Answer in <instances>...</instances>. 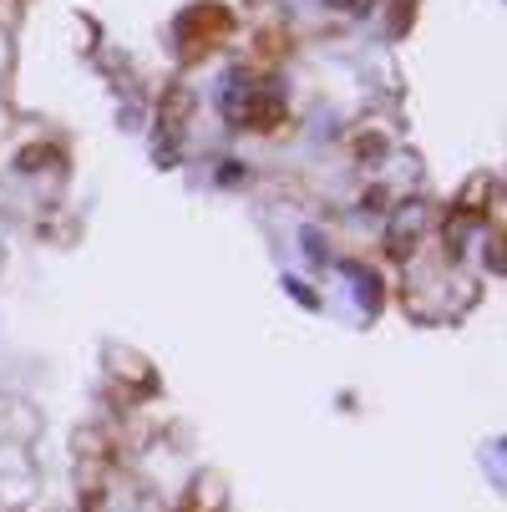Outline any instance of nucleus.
Segmentation results:
<instances>
[{"mask_svg":"<svg viewBox=\"0 0 507 512\" xmlns=\"http://www.w3.org/2000/svg\"><path fill=\"white\" fill-rule=\"evenodd\" d=\"M320 6H330V11H345V16H366L376 0H320Z\"/></svg>","mask_w":507,"mask_h":512,"instance_id":"3","label":"nucleus"},{"mask_svg":"<svg viewBox=\"0 0 507 512\" xmlns=\"http://www.w3.org/2000/svg\"><path fill=\"white\" fill-rule=\"evenodd\" d=\"M224 31H229V11H224V6H193L188 16H178V36H183L193 51H203V41L224 36Z\"/></svg>","mask_w":507,"mask_h":512,"instance_id":"2","label":"nucleus"},{"mask_svg":"<svg viewBox=\"0 0 507 512\" xmlns=\"http://www.w3.org/2000/svg\"><path fill=\"white\" fill-rule=\"evenodd\" d=\"M229 117L249 132H264L284 117V97L279 87H239V97H229Z\"/></svg>","mask_w":507,"mask_h":512,"instance_id":"1","label":"nucleus"}]
</instances>
